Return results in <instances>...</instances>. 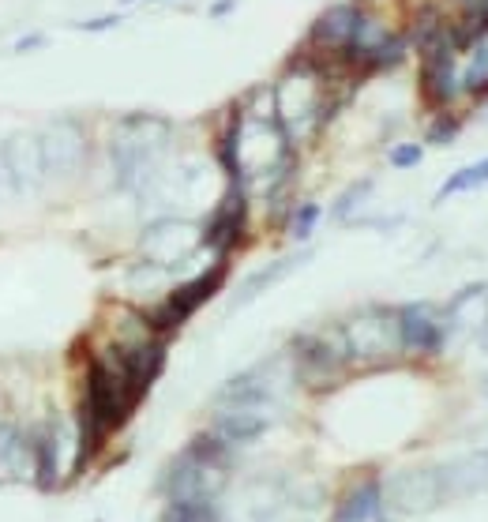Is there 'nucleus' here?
I'll return each mask as SVG.
<instances>
[{
	"mask_svg": "<svg viewBox=\"0 0 488 522\" xmlns=\"http://www.w3.org/2000/svg\"><path fill=\"white\" fill-rule=\"evenodd\" d=\"M421 158H425V147H421V143H395V147L387 151V162H391L395 169L421 166Z\"/></svg>",
	"mask_w": 488,
	"mask_h": 522,
	"instance_id": "22",
	"label": "nucleus"
},
{
	"mask_svg": "<svg viewBox=\"0 0 488 522\" xmlns=\"http://www.w3.org/2000/svg\"><path fill=\"white\" fill-rule=\"evenodd\" d=\"M192 459H199L203 466H211V470H222V474H229L233 466H237V447L226 444L222 436L214 429L207 432H196L192 440H188V447H184Z\"/></svg>",
	"mask_w": 488,
	"mask_h": 522,
	"instance_id": "16",
	"label": "nucleus"
},
{
	"mask_svg": "<svg viewBox=\"0 0 488 522\" xmlns=\"http://www.w3.org/2000/svg\"><path fill=\"white\" fill-rule=\"evenodd\" d=\"M211 429L218 432L226 444L244 447V444H256V440L267 436L271 417L263 414V410H218Z\"/></svg>",
	"mask_w": 488,
	"mask_h": 522,
	"instance_id": "14",
	"label": "nucleus"
},
{
	"mask_svg": "<svg viewBox=\"0 0 488 522\" xmlns=\"http://www.w3.org/2000/svg\"><path fill=\"white\" fill-rule=\"evenodd\" d=\"M121 23H124V12H109V16L83 19L76 31H83V34H102V31H113V27H121Z\"/></svg>",
	"mask_w": 488,
	"mask_h": 522,
	"instance_id": "23",
	"label": "nucleus"
},
{
	"mask_svg": "<svg viewBox=\"0 0 488 522\" xmlns=\"http://www.w3.org/2000/svg\"><path fill=\"white\" fill-rule=\"evenodd\" d=\"M365 16H368V8L361 0H338V4L323 8L320 16L312 19L305 46L312 49L316 57H323V61H335L338 53L353 42V34L361 31Z\"/></svg>",
	"mask_w": 488,
	"mask_h": 522,
	"instance_id": "5",
	"label": "nucleus"
},
{
	"mask_svg": "<svg viewBox=\"0 0 488 522\" xmlns=\"http://www.w3.org/2000/svg\"><path fill=\"white\" fill-rule=\"evenodd\" d=\"M451 27V23H447ZM462 53L451 46V34H443L440 42L417 49V87L428 109H451L462 98Z\"/></svg>",
	"mask_w": 488,
	"mask_h": 522,
	"instance_id": "2",
	"label": "nucleus"
},
{
	"mask_svg": "<svg viewBox=\"0 0 488 522\" xmlns=\"http://www.w3.org/2000/svg\"><path fill=\"white\" fill-rule=\"evenodd\" d=\"M248 218H252V196L248 185H226V196L218 200L203 230H199V248H211L218 256H233L248 237Z\"/></svg>",
	"mask_w": 488,
	"mask_h": 522,
	"instance_id": "4",
	"label": "nucleus"
},
{
	"mask_svg": "<svg viewBox=\"0 0 488 522\" xmlns=\"http://www.w3.org/2000/svg\"><path fill=\"white\" fill-rule=\"evenodd\" d=\"M368 192H372V177H365V181H357V185L346 188V192H342V196L335 200V211H331V215H335V222H350V215L357 211V207H361V200H365Z\"/></svg>",
	"mask_w": 488,
	"mask_h": 522,
	"instance_id": "21",
	"label": "nucleus"
},
{
	"mask_svg": "<svg viewBox=\"0 0 488 522\" xmlns=\"http://www.w3.org/2000/svg\"><path fill=\"white\" fill-rule=\"evenodd\" d=\"M488 185V158H481V162H473V166H462L455 169L447 181L440 185V192H436V203L451 200V196H458V192H473V188H485Z\"/></svg>",
	"mask_w": 488,
	"mask_h": 522,
	"instance_id": "18",
	"label": "nucleus"
},
{
	"mask_svg": "<svg viewBox=\"0 0 488 522\" xmlns=\"http://www.w3.org/2000/svg\"><path fill=\"white\" fill-rule=\"evenodd\" d=\"M0 151H4V162H8V173H12L16 196H27V192H34V188L46 181V162H42V139H38V132L19 128V132L0 139Z\"/></svg>",
	"mask_w": 488,
	"mask_h": 522,
	"instance_id": "8",
	"label": "nucleus"
},
{
	"mask_svg": "<svg viewBox=\"0 0 488 522\" xmlns=\"http://www.w3.org/2000/svg\"><path fill=\"white\" fill-rule=\"evenodd\" d=\"M233 8H237V0H214L211 8H207V16H229V12H233Z\"/></svg>",
	"mask_w": 488,
	"mask_h": 522,
	"instance_id": "26",
	"label": "nucleus"
},
{
	"mask_svg": "<svg viewBox=\"0 0 488 522\" xmlns=\"http://www.w3.org/2000/svg\"><path fill=\"white\" fill-rule=\"evenodd\" d=\"M222 470H211L199 459H192L188 451H181L177 459L166 466V474L158 477V492L166 500H177V496H214L218 500V485H222Z\"/></svg>",
	"mask_w": 488,
	"mask_h": 522,
	"instance_id": "9",
	"label": "nucleus"
},
{
	"mask_svg": "<svg viewBox=\"0 0 488 522\" xmlns=\"http://www.w3.org/2000/svg\"><path fill=\"white\" fill-rule=\"evenodd\" d=\"M271 399H275V391H271L267 365L237 372V376H229L226 384L214 391V406L218 410H263Z\"/></svg>",
	"mask_w": 488,
	"mask_h": 522,
	"instance_id": "10",
	"label": "nucleus"
},
{
	"mask_svg": "<svg viewBox=\"0 0 488 522\" xmlns=\"http://www.w3.org/2000/svg\"><path fill=\"white\" fill-rule=\"evenodd\" d=\"M42 139V162H46V177H68L83 166L87 158V132L76 117H53V121L38 132Z\"/></svg>",
	"mask_w": 488,
	"mask_h": 522,
	"instance_id": "6",
	"label": "nucleus"
},
{
	"mask_svg": "<svg viewBox=\"0 0 488 522\" xmlns=\"http://www.w3.org/2000/svg\"><path fill=\"white\" fill-rule=\"evenodd\" d=\"M312 260V252H297V256H286V260H275L271 267H263V271H256V275L244 282L241 290H237V297H233V308H244L248 301H256L263 290H271L275 282H282V278L290 275V271H297L301 263Z\"/></svg>",
	"mask_w": 488,
	"mask_h": 522,
	"instance_id": "15",
	"label": "nucleus"
},
{
	"mask_svg": "<svg viewBox=\"0 0 488 522\" xmlns=\"http://www.w3.org/2000/svg\"><path fill=\"white\" fill-rule=\"evenodd\" d=\"M132 4H162V0H121V8H132Z\"/></svg>",
	"mask_w": 488,
	"mask_h": 522,
	"instance_id": "27",
	"label": "nucleus"
},
{
	"mask_svg": "<svg viewBox=\"0 0 488 522\" xmlns=\"http://www.w3.org/2000/svg\"><path fill=\"white\" fill-rule=\"evenodd\" d=\"M16 196V185H12V173H8V162H4V151H0V203Z\"/></svg>",
	"mask_w": 488,
	"mask_h": 522,
	"instance_id": "24",
	"label": "nucleus"
},
{
	"mask_svg": "<svg viewBox=\"0 0 488 522\" xmlns=\"http://www.w3.org/2000/svg\"><path fill=\"white\" fill-rule=\"evenodd\" d=\"M320 218H323L320 203H301V207H293L290 237H293V241H308V237L316 233V226H320Z\"/></svg>",
	"mask_w": 488,
	"mask_h": 522,
	"instance_id": "20",
	"label": "nucleus"
},
{
	"mask_svg": "<svg viewBox=\"0 0 488 522\" xmlns=\"http://www.w3.org/2000/svg\"><path fill=\"white\" fill-rule=\"evenodd\" d=\"M49 38L42 31H34V34H27V38H19L16 46H12V53H31V49H42L46 46Z\"/></svg>",
	"mask_w": 488,
	"mask_h": 522,
	"instance_id": "25",
	"label": "nucleus"
},
{
	"mask_svg": "<svg viewBox=\"0 0 488 522\" xmlns=\"http://www.w3.org/2000/svg\"><path fill=\"white\" fill-rule=\"evenodd\" d=\"M395 323H398V346L402 354H417V357H432L443 350L447 342V331H443L440 316L432 305H402L395 308Z\"/></svg>",
	"mask_w": 488,
	"mask_h": 522,
	"instance_id": "7",
	"label": "nucleus"
},
{
	"mask_svg": "<svg viewBox=\"0 0 488 522\" xmlns=\"http://www.w3.org/2000/svg\"><path fill=\"white\" fill-rule=\"evenodd\" d=\"M458 132H462V117H455L451 109H440L436 113V121L428 124V136L425 143L428 147H447V143H455Z\"/></svg>",
	"mask_w": 488,
	"mask_h": 522,
	"instance_id": "19",
	"label": "nucleus"
},
{
	"mask_svg": "<svg viewBox=\"0 0 488 522\" xmlns=\"http://www.w3.org/2000/svg\"><path fill=\"white\" fill-rule=\"evenodd\" d=\"M244 128H248V109L244 102L226 113L222 132L214 136V158L226 173V185H248V173H244Z\"/></svg>",
	"mask_w": 488,
	"mask_h": 522,
	"instance_id": "11",
	"label": "nucleus"
},
{
	"mask_svg": "<svg viewBox=\"0 0 488 522\" xmlns=\"http://www.w3.org/2000/svg\"><path fill=\"white\" fill-rule=\"evenodd\" d=\"M293 354V372L297 380L308 387H331L346 372L350 365V350H346V338H342V327L335 335H297L290 342Z\"/></svg>",
	"mask_w": 488,
	"mask_h": 522,
	"instance_id": "3",
	"label": "nucleus"
},
{
	"mask_svg": "<svg viewBox=\"0 0 488 522\" xmlns=\"http://www.w3.org/2000/svg\"><path fill=\"white\" fill-rule=\"evenodd\" d=\"M387 511H383V481L380 477H365L357 481L342 504L335 507V522H383Z\"/></svg>",
	"mask_w": 488,
	"mask_h": 522,
	"instance_id": "13",
	"label": "nucleus"
},
{
	"mask_svg": "<svg viewBox=\"0 0 488 522\" xmlns=\"http://www.w3.org/2000/svg\"><path fill=\"white\" fill-rule=\"evenodd\" d=\"M226 278H229V256H218V260H214L211 267H203L196 278L173 286L154 308H143V320L151 323L154 335H166V338L177 335L199 308L218 297V290L226 286Z\"/></svg>",
	"mask_w": 488,
	"mask_h": 522,
	"instance_id": "1",
	"label": "nucleus"
},
{
	"mask_svg": "<svg viewBox=\"0 0 488 522\" xmlns=\"http://www.w3.org/2000/svg\"><path fill=\"white\" fill-rule=\"evenodd\" d=\"M31 451H34V481H38V489L57 492V485H61V421L57 417L34 429Z\"/></svg>",
	"mask_w": 488,
	"mask_h": 522,
	"instance_id": "12",
	"label": "nucleus"
},
{
	"mask_svg": "<svg viewBox=\"0 0 488 522\" xmlns=\"http://www.w3.org/2000/svg\"><path fill=\"white\" fill-rule=\"evenodd\" d=\"M158 522H222V511L214 496H177L166 500Z\"/></svg>",
	"mask_w": 488,
	"mask_h": 522,
	"instance_id": "17",
	"label": "nucleus"
}]
</instances>
